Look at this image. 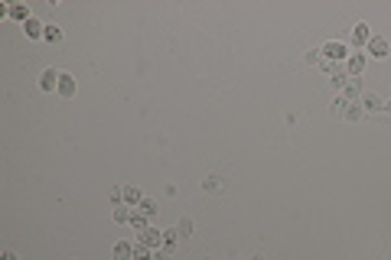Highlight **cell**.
I'll return each mask as SVG.
<instances>
[{"label":"cell","instance_id":"cell-1","mask_svg":"<svg viewBox=\"0 0 391 260\" xmlns=\"http://www.w3.org/2000/svg\"><path fill=\"white\" fill-rule=\"evenodd\" d=\"M137 244H144V247H150V250H157V247H163V231L160 228H144L140 231V238H137Z\"/></svg>","mask_w":391,"mask_h":260},{"label":"cell","instance_id":"cell-2","mask_svg":"<svg viewBox=\"0 0 391 260\" xmlns=\"http://www.w3.org/2000/svg\"><path fill=\"white\" fill-rule=\"evenodd\" d=\"M323 59H330V62H342V59H349V49H345V42H339V39H333V42H326L323 49Z\"/></svg>","mask_w":391,"mask_h":260},{"label":"cell","instance_id":"cell-3","mask_svg":"<svg viewBox=\"0 0 391 260\" xmlns=\"http://www.w3.org/2000/svg\"><path fill=\"white\" fill-rule=\"evenodd\" d=\"M345 72H349V78H359L362 72H365V52H349V59H345Z\"/></svg>","mask_w":391,"mask_h":260},{"label":"cell","instance_id":"cell-4","mask_svg":"<svg viewBox=\"0 0 391 260\" xmlns=\"http://www.w3.org/2000/svg\"><path fill=\"white\" fill-rule=\"evenodd\" d=\"M359 94H362V82H359V78H345V85H342V98H345L349 104H355V101H359Z\"/></svg>","mask_w":391,"mask_h":260},{"label":"cell","instance_id":"cell-5","mask_svg":"<svg viewBox=\"0 0 391 260\" xmlns=\"http://www.w3.org/2000/svg\"><path fill=\"white\" fill-rule=\"evenodd\" d=\"M388 52H391L388 39H381V36H372V42H368V56H372V59H385Z\"/></svg>","mask_w":391,"mask_h":260},{"label":"cell","instance_id":"cell-6","mask_svg":"<svg viewBox=\"0 0 391 260\" xmlns=\"http://www.w3.org/2000/svg\"><path fill=\"white\" fill-rule=\"evenodd\" d=\"M23 33L30 36V39H42V36H46V23H39L36 16H30V20L23 23Z\"/></svg>","mask_w":391,"mask_h":260},{"label":"cell","instance_id":"cell-7","mask_svg":"<svg viewBox=\"0 0 391 260\" xmlns=\"http://www.w3.org/2000/svg\"><path fill=\"white\" fill-rule=\"evenodd\" d=\"M59 75H62L59 68H46V72L39 75V88H42V91H52V88H59Z\"/></svg>","mask_w":391,"mask_h":260},{"label":"cell","instance_id":"cell-8","mask_svg":"<svg viewBox=\"0 0 391 260\" xmlns=\"http://www.w3.org/2000/svg\"><path fill=\"white\" fill-rule=\"evenodd\" d=\"M56 91H59L62 98H72V94H75V78L69 75V72H62V75H59V88H56Z\"/></svg>","mask_w":391,"mask_h":260},{"label":"cell","instance_id":"cell-9","mask_svg":"<svg viewBox=\"0 0 391 260\" xmlns=\"http://www.w3.org/2000/svg\"><path fill=\"white\" fill-rule=\"evenodd\" d=\"M352 42H355V46H365V42H372V30H368V23H355V30H352Z\"/></svg>","mask_w":391,"mask_h":260},{"label":"cell","instance_id":"cell-10","mask_svg":"<svg viewBox=\"0 0 391 260\" xmlns=\"http://www.w3.org/2000/svg\"><path fill=\"white\" fill-rule=\"evenodd\" d=\"M359 104H362V111H381V107H385V101H381V98H378L375 91H365Z\"/></svg>","mask_w":391,"mask_h":260},{"label":"cell","instance_id":"cell-11","mask_svg":"<svg viewBox=\"0 0 391 260\" xmlns=\"http://www.w3.org/2000/svg\"><path fill=\"white\" fill-rule=\"evenodd\" d=\"M114 260H134V247H131L127 241H118V244H114Z\"/></svg>","mask_w":391,"mask_h":260},{"label":"cell","instance_id":"cell-12","mask_svg":"<svg viewBox=\"0 0 391 260\" xmlns=\"http://www.w3.org/2000/svg\"><path fill=\"white\" fill-rule=\"evenodd\" d=\"M131 215H134L131 205H114V221L118 225H131Z\"/></svg>","mask_w":391,"mask_h":260},{"label":"cell","instance_id":"cell-13","mask_svg":"<svg viewBox=\"0 0 391 260\" xmlns=\"http://www.w3.org/2000/svg\"><path fill=\"white\" fill-rule=\"evenodd\" d=\"M144 202V195H140L134 185H124V205H131V208H137V205Z\"/></svg>","mask_w":391,"mask_h":260},{"label":"cell","instance_id":"cell-14","mask_svg":"<svg viewBox=\"0 0 391 260\" xmlns=\"http://www.w3.org/2000/svg\"><path fill=\"white\" fill-rule=\"evenodd\" d=\"M362 114H365V111H362V104H349V107L342 111V117L349 121V124H355V121H362Z\"/></svg>","mask_w":391,"mask_h":260},{"label":"cell","instance_id":"cell-15","mask_svg":"<svg viewBox=\"0 0 391 260\" xmlns=\"http://www.w3.org/2000/svg\"><path fill=\"white\" fill-rule=\"evenodd\" d=\"M10 16H13V20H20V23H26V20H30V10H26L23 4H10Z\"/></svg>","mask_w":391,"mask_h":260},{"label":"cell","instance_id":"cell-16","mask_svg":"<svg viewBox=\"0 0 391 260\" xmlns=\"http://www.w3.org/2000/svg\"><path fill=\"white\" fill-rule=\"evenodd\" d=\"M42 39L52 42V46H59V42H62V30H59V26H46V36H42Z\"/></svg>","mask_w":391,"mask_h":260},{"label":"cell","instance_id":"cell-17","mask_svg":"<svg viewBox=\"0 0 391 260\" xmlns=\"http://www.w3.org/2000/svg\"><path fill=\"white\" fill-rule=\"evenodd\" d=\"M202 189H206V192H219L222 189V179L219 176H206V179H202Z\"/></svg>","mask_w":391,"mask_h":260},{"label":"cell","instance_id":"cell-18","mask_svg":"<svg viewBox=\"0 0 391 260\" xmlns=\"http://www.w3.org/2000/svg\"><path fill=\"white\" fill-rule=\"evenodd\" d=\"M131 228H137V231L150 228V225H147V215H144V211H134V215H131Z\"/></svg>","mask_w":391,"mask_h":260},{"label":"cell","instance_id":"cell-19","mask_svg":"<svg viewBox=\"0 0 391 260\" xmlns=\"http://www.w3.org/2000/svg\"><path fill=\"white\" fill-rule=\"evenodd\" d=\"M137 208H140V211H144V215H147V218H154V215H157V202H154V199H147V195H144V202H140V205H137Z\"/></svg>","mask_w":391,"mask_h":260},{"label":"cell","instance_id":"cell-20","mask_svg":"<svg viewBox=\"0 0 391 260\" xmlns=\"http://www.w3.org/2000/svg\"><path fill=\"white\" fill-rule=\"evenodd\" d=\"M176 231H180V238L186 241V238L192 234V218H180V225H176Z\"/></svg>","mask_w":391,"mask_h":260},{"label":"cell","instance_id":"cell-21","mask_svg":"<svg viewBox=\"0 0 391 260\" xmlns=\"http://www.w3.org/2000/svg\"><path fill=\"white\" fill-rule=\"evenodd\" d=\"M134 260H154V250L144 244H134Z\"/></svg>","mask_w":391,"mask_h":260},{"label":"cell","instance_id":"cell-22","mask_svg":"<svg viewBox=\"0 0 391 260\" xmlns=\"http://www.w3.org/2000/svg\"><path fill=\"white\" fill-rule=\"evenodd\" d=\"M303 62H307V65H319V62H323V52H319V49H310L307 56H303Z\"/></svg>","mask_w":391,"mask_h":260},{"label":"cell","instance_id":"cell-23","mask_svg":"<svg viewBox=\"0 0 391 260\" xmlns=\"http://www.w3.org/2000/svg\"><path fill=\"white\" fill-rule=\"evenodd\" d=\"M176 241H180V231H176V228H166V231H163V244L176 247Z\"/></svg>","mask_w":391,"mask_h":260},{"label":"cell","instance_id":"cell-24","mask_svg":"<svg viewBox=\"0 0 391 260\" xmlns=\"http://www.w3.org/2000/svg\"><path fill=\"white\" fill-rule=\"evenodd\" d=\"M176 247H170V244H163V247H157L154 250V260H170V254H173Z\"/></svg>","mask_w":391,"mask_h":260},{"label":"cell","instance_id":"cell-25","mask_svg":"<svg viewBox=\"0 0 391 260\" xmlns=\"http://www.w3.org/2000/svg\"><path fill=\"white\" fill-rule=\"evenodd\" d=\"M0 260H16V254H13V250H4V254H0Z\"/></svg>","mask_w":391,"mask_h":260},{"label":"cell","instance_id":"cell-26","mask_svg":"<svg viewBox=\"0 0 391 260\" xmlns=\"http://www.w3.org/2000/svg\"><path fill=\"white\" fill-rule=\"evenodd\" d=\"M381 111H388V114H391V98H388V101H385V107H381Z\"/></svg>","mask_w":391,"mask_h":260},{"label":"cell","instance_id":"cell-27","mask_svg":"<svg viewBox=\"0 0 391 260\" xmlns=\"http://www.w3.org/2000/svg\"><path fill=\"white\" fill-rule=\"evenodd\" d=\"M254 260H261V257H254Z\"/></svg>","mask_w":391,"mask_h":260}]
</instances>
